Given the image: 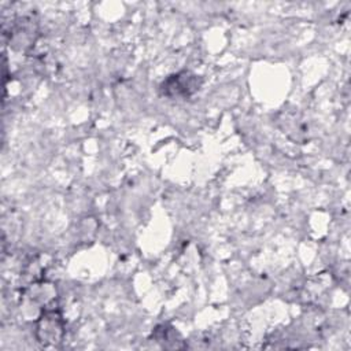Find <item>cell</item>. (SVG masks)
<instances>
[{
    "label": "cell",
    "mask_w": 351,
    "mask_h": 351,
    "mask_svg": "<svg viewBox=\"0 0 351 351\" xmlns=\"http://www.w3.org/2000/svg\"><path fill=\"white\" fill-rule=\"evenodd\" d=\"M37 339L44 346H55L60 343L63 333H64V325L60 314L55 310H45L36 326Z\"/></svg>",
    "instance_id": "1"
},
{
    "label": "cell",
    "mask_w": 351,
    "mask_h": 351,
    "mask_svg": "<svg viewBox=\"0 0 351 351\" xmlns=\"http://www.w3.org/2000/svg\"><path fill=\"white\" fill-rule=\"evenodd\" d=\"M163 95L174 97V96H191L193 92L199 89V82L196 75H192L186 71L170 75L166 81H163L160 86Z\"/></svg>",
    "instance_id": "2"
}]
</instances>
